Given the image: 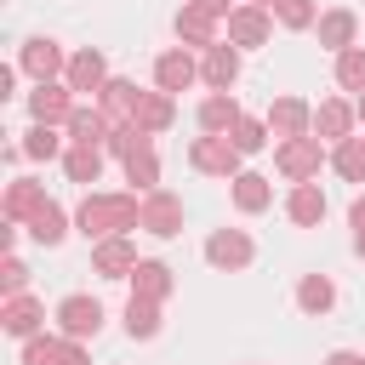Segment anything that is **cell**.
I'll use <instances>...</instances> for the list:
<instances>
[{
  "label": "cell",
  "mask_w": 365,
  "mask_h": 365,
  "mask_svg": "<svg viewBox=\"0 0 365 365\" xmlns=\"http://www.w3.org/2000/svg\"><path fill=\"white\" fill-rule=\"evenodd\" d=\"M245 6H274V0H245Z\"/></svg>",
  "instance_id": "45"
},
{
  "label": "cell",
  "mask_w": 365,
  "mask_h": 365,
  "mask_svg": "<svg viewBox=\"0 0 365 365\" xmlns=\"http://www.w3.org/2000/svg\"><path fill=\"white\" fill-rule=\"evenodd\" d=\"M57 348H63V331L57 336L34 331V336H23V365H57Z\"/></svg>",
  "instance_id": "37"
},
{
  "label": "cell",
  "mask_w": 365,
  "mask_h": 365,
  "mask_svg": "<svg viewBox=\"0 0 365 365\" xmlns=\"http://www.w3.org/2000/svg\"><path fill=\"white\" fill-rule=\"evenodd\" d=\"M57 365H91V354H86L74 336H63V348H57Z\"/></svg>",
  "instance_id": "39"
},
{
  "label": "cell",
  "mask_w": 365,
  "mask_h": 365,
  "mask_svg": "<svg viewBox=\"0 0 365 365\" xmlns=\"http://www.w3.org/2000/svg\"><path fill=\"white\" fill-rule=\"evenodd\" d=\"M63 171H68V182H97L103 177V148H86V143H68V154H63Z\"/></svg>",
  "instance_id": "31"
},
{
  "label": "cell",
  "mask_w": 365,
  "mask_h": 365,
  "mask_svg": "<svg viewBox=\"0 0 365 365\" xmlns=\"http://www.w3.org/2000/svg\"><path fill=\"white\" fill-rule=\"evenodd\" d=\"M137 222H143V194H86L80 200V217H74V228L91 245L108 240V234H125Z\"/></svg>",
  "instance_id": "1"
},
{
  "label": "cell",
  "mask_w": 365,
  "mask_h": 365,
  "mask_svg": "<svg viewBox=\"0 0 365 365\" xmlns=\"http://www.w3.org/2000/svg\"><path fill=\"white\" fill-rule=\"evenodd\" d=\"M108 80H114V74H108V57H103L97 46H86V51H74V57H68V74H63V86H68L74 97H97Z\"/></svg>",
  "instance_id": "6"
},
{
  "label": "cell",
  "mask_w": 365,
  "mask_h": 365,
  "mask_svg": "<svg viewBox=\"0 0 365 365\" xmlns=\"http://www.w3.org/2000/svg\"><path fill=\"white\" fill-rule=\"evenodd\" d=\"M0 285H6V297L29 291V262H23V257H6V262H0Z\"/></svg>",
  "instance_id": "38"
},
{
  "label": "cell",
  "mask_w": 365,
  "mask_h": 365,
  "mask_svg": "<svg viewBox=\"0 0 365 365\" xmlns=\"http://www.w3.org/2000/svg\"><path fill=\"white\" fill-rule=\"evenodd\" d=\"M120 165H125L131 194H154V188H160V160H154V143H148V137H143V143H137V148H131Z\"/></svg>",
  "instance_id": "22"
},
{
  "label": "cell",
  "mask_w": 365,
  "mask_h": 365,
  "mask_svg": "<svg viewBox=\"0 0 365 365\" xmlns=\"http://www.w3.org/2000/svg\"><path fill=\"white\" fill-rule=\"evenodd\" d=\"M354 251H359V257H365V234H354Z\"/></svg>",
  "instance_id": "43"
},
{
  "label": "cell",
  "mask_w": 365,
  "mask_h": 365,
  "mask_svg": "<svg viewBox=\"0 0 365 365\" xmlns=\"http://www.w3.org/2000/svg\"><path fill=\"white\" fill-rule=\"evenodd\" d=\"M336 86L342 91H365V46L336 51Z\"/></svg>",
  "instance_id": "36"
},
{
  "label": "cell",
  "mask_w": 365,
  "mask_h": 365,
  "mask_svg": "<svg viewBox=\"0 0 365 365\" xmlns=\"http://www.w3.org/2000/svg\"><path fill=\"white\" fill-rule=\"evenodd\" d=\"M268 11H274L279 29H314V23H319V6H314V0H274Z\"/></svg>",
  "instance_id": "34"
},
{
  "label": "cell",
  "mask_w": 365,
  "mask_h": 365,
  "mask_svg": "<svg viewBox=\"0 0 365 365\" xmlns=\"http://www.w3.org/2000/svg\"><path fill=\"white\" fill-rule=\"evenodd\" d=\"M177 291V279H171V268L160 262V257H143L137 268H131V297H148V302H165Z\"/></svg>",
  "instance_id": "20"
},
{
  "label": "cell",
  "mask_w": 365,
  "mask_h": 365,
  "mask_svg": "<svg viewBox=\"0 0 365 365\" xmlns=\"http://www.w3.org/2000/svg\"><path fill=\"white\" fill-rule=\"evenodd\" d=\"M354 108H359V120H365V91H359V103H354Z\"/></svg>",
  "instance_id": "44"
},
{
  "label": "cell",
  "mask_w": 365,
  "mask_h": 365,
  "mask_svg": "<svg viewBox=\"0 0 365 365\" xmlns=\"http://www.w3.org/2000/svg\"><path fill=\"white\" fill-rule=\"evenodd\" d=\"M125 336H137V342L160 336V302H148V297H131V302H125Z\"/></svg>",
  "instance_id": "33"
},
{
  "label": "cell",
  "mask_w": 365,
  "mask_h": 365,
  "mask_svg": "<svg viewBox=\"0 0 365 365\" xmlns=\"http://www.w3.org/2000/svg\"><path fill=\"white\" fill-rule=\"evenodd\" d=\"M222 29H228V40H234L240 51H251V46H268V34H274V11H268V6H234Z\"/></svg>",
  "instance_id": "9"
},
{
  "label": "cell",
  "mask_w": 365,
  "mask_h": 365,
  "mask_svg": "<svg viewBox=\"0 0 365 365\" xmlns=\"http://www.w3.org/2000/svg\"><path fill=\"white\" fill-rule=\"evenodd\" d=\"M200 80H205L211 91H228V86L240 80V46H234V40L205 46V57H200Z\"/></svg>",
  "instance_id": "12"
},
{
  "label": "cell",
  "mask_w": 365,
  "mask_h": 365,
  "mask_svg": "<svg viewBox=\"0 0 365 365\" xmlns=\"http://www.w3.org/2000/svg\"><path fill=\"white\" fill-rule=\"evenodd\" d=\"M40 205H46V188L34 177H11L6 182V222H29Z\"/></svg>",
  "instance_id": "25"
},
{
  "label": "cell",
  "mask_w": 365,
  "mask_h": 365,
  "mask_svg": "<svg viewBox=\"0 0 365 365\" xmlns=\"http://www.w3.org/2000/svg\"><path fill=\"white\" fill-rule=\"evenodd\" d=\"M228 143H234L240 154H262V148H268V120H251V114H240V125L228 131Z\"/></svg>",
  "instance_id": "35"
},
{
  "label": "cell",
  "mask_w": 365,
  "mask_h": 365,
  "mask_svg": "<svg viewBox=\"0 0 365 365\" xmlns=\"http://www.w3.org/2000/svg\"><path fill=\"white\" fill-rule=\"evenodd\" d=\"M228 194H234V205H240L245 217H257V211H268V205H274V182H268L262 171H240Z\"/></svg>",
  "instance_id": "24"
},
{
  "label": "cell",
  "mask_w": 365,
  "mask_h": 365,
  "mask_svg": "<svg viewBox=\"0 0 365 365\" xmlns=\"http://www.w3.org/2000/svg\"><path fill=\"white\" fill-rule=\"evenodd\" d=\"M319 365H365V354H354V348H331Z\"/></svg>",
  "instance_id": "40"
},
{
  "label": "cell",
  "mask_w": 365,
  "mask_h": 365,
  "mask_svg": "<svg viewBox=\"0 0 365 365\" xmlns=\"http://www.w3.org/2000/svg\"><path fill=\"white\" fill-rule=\"evenodd\" d=\"M285 217H291L297 228H319V222H325V194H319V182H291Z\"/></svg>",
  "instance_id": "19"
},
{
  "label": "cell",
  "mask_w": 365,
  "mask_h": 365,
  "mask_svg": "<svg viewBox=\"0 0 365 365\" xmlns=\"http://www.w3.org/2000/svg\"><path fill=\"white\" fill-rule=\"evenodd\" d=\"M63 143H68L63 125H46V120H34V125L23 131V154H29V160H57V154H68Z\"/></svg>",
  "instance_id": "29"
},
{
  "label": "cell",
  "mask_w": 365,
  "mask_h": 365,
  "mask_svg": "<svg viewBox=\"0 0 365 365\" xmlns=\"http://www.w3.org/2000/svg\"><path fill=\"white\" fill-rule=\"evenodd\" d=\"M171 120H177V97H171V91H160V86H154V91H143V103H137L131 125H137L143 137H160Z\"/></svg>",
  "instance_id": "16"
},
{
  "label": "cell",
  "mask_w": 365,
  "mask_h": 365,
  "mask_svg": "<svg viewBox=\"0 0 365 365\" xmlns=\"http://www.w3.org/2000/svg\"><path fill=\"white\" fill-rule=\"evenodd\" d=\"M63 131H68V143H86V148H103V143H108V131H114V120H108V114H103L97 103H91V108L80 103V108L68 114V125H63Z\"/></svg>",
  "instance_id": "18"
},
{
  "label": "cell",
  "mask_w": 365,
  "mask_h": 365,
  "mask_svg": "<svg viewBox=\"0 0 365 365\" xmlns=\"http://www.w3.org/2000/svg\"><path fill=\"white\" fill-rule=\"evenodd\" d=\"M268 131L274 137H308L314 131V108L302 97H274L268 103Z\"/></svg>",
  "instance_id": "14"
},
{
  "label": "cell",
  "mask_w": 365,
  "mask_h": 365,
  "mask_svg": "<svg viewBox=\"0 0 365 365\" xmlns=\"http://www.w3.org/2000/svg\"><path fill=\"white\" fill-rule=\"evenodd\" d=\"M177 40H182V46H200V51L217 46V17L182 0V11H177Z\"/></svg>",
  "instance_id": "27"
},
{
  "label": "cell",
  "mask_w": 365,
  "mask_h": 365,
  "mask_svg": "<svg viewBox=\"0 0 365 365\" xmlns=\"http://www.w3.org/2000/svg\"><path fill=\"white\" fill-rule=\"evenodd\" d=\"M188 6H200V11H211V17H217V23H228V11H234V6H228V0H188Z\"/></svg>",
  "instance_id": "41"
},
{
  "label": "cell",
  "mask_w": 365,
  "mask_h": 365,
  "mask_svg": "<svg viewBox=\"0 0 365 365\" xmlns=\"http://www.w3.org/2000/svg\"><path fill=\"white\" fill-rule=\"evenodd\" d=\"M57 331L74 336V342L97 336V331H103V302H97V297H80V291L63 297V302H57Z\"/></svg>",
  "instance_id": "8"
},
{
  "label": "cell",
  "mask_w": 365,
  "mask_h": 365,
  "mask_svg": "<svg viewBox=\"0 0 365 365\" xmlns=\"http://www.w3.org/2000/svg\"><path fill=\"white\" fill-rule=\"evenodd\" d=\"M348 222H354V234H365V194L348 205Z\"/></svg>",
  "instance_id": "42"
},
{
  "label": "cell",
  "mask_w": 365,
  "mask_h": 365,
  "mask_svg": "<svg viewBox=\"0 0 365 365\" xmlns=\"http://www.w3.org/2000/svg\"><path fill=\"white\" fill-rule=\"evenodd\" d=\"M240 148L228 143V137H211V131H200L194 143H188V165L200 171V177H222V182H234L240 177Z\"/></svg>",
  "instance_id": "3"
},
{
  "label": "cell",
  "mask_w": 365,
  "mask_h": 365,
  "mask_svg": "<svg viewBox=\"0 0 365 365\" xmlns=\"http://www.w3.org/2000/svg\"><path fill=\"white\" fill-rule=\"evenodd\" d=\"M17 68L40 86V80H57V74H68V57H63V46L57 40H46V34H34V40H23V51H17Z\"/></svg>",
  "instance_id": "5"
},
{
  "label": "cell",
  "mask_w": 365,
  "mask_h": 365,
  "mask_svg": "<svg viewBox=\"0 0 365 365\" xmlns=\"http://www.w3.org/2000/svg\"><path fill=\"white\" fill-rule=\"evenodd\" d=\"M40 319H46V308H40L29 291L6 297V308H0V325H6L11 336H34V331H40Z\"/></svg>",
  "instance_id": "26"
},
{
  "label": "cell",
  "mask_w": 365,
  "mask_h": 365,
  "mask_svg": "<svg viewBox=\"0 0 365 365\" xmlns=\"http://www.w3.org/2000/svg\"><path fill=\"white\" fill-rule=\"evenodd\" d=\"M314 29H319V46H325V51H348V46L359 40V17H354L348 6L319 11V23H314Z\"/></svg>",
  "instance_id": "17"
},
{
  "label": "cell",
  "mask_w": 365,
  "mask_h": 365,
  "mask_svg": "<svg viewBox=\"0 0 365 365\" xmlns=\"http://www.w3.org/2000/svg\"><path fill=\"white\" fill-rule=\"evenodd\" d=\"M354 120H359V108H354V103L325 97V103L314 108V137H319V143H342V137H354Z\"/></svg>",
  "instance_id": "15"
},
{
  "label": "cell",
  "mask_w": 365,
  "mask_h": 365,
  "mask_svg": "<svg viewBox=\"0 0 365 365\" xmlns=\"http://www.w3.org/2000/svg\"><path fill=\"white\" fill-rule=\"evenodd\" d=\"M325 160H331V154H325V143H319L314 131H308V137H279V148H274V165H279V177H291V182H314Z\"/></svg>",
  "instance_id": "2"
},
{
  "label": "cell",
  "mask_w": 365,
  "mask_h": 365,
  "mask_svg": "<svg viewBox=\"0 0 365 365\" xmlns=\"http://www.w3.org/2000/svg\"><path fill=\"white\" fill-rule=\"evenodd\" d=\"M137 262H143V257H137V245H131L125 234H108V240L91 245V274H103V279H131Z\"/></svg>",
  "instance_id": "10"
},
{
  "label": "cell",
  "mask_w": 365,
  "mask_h": 365,
  "mask_svg": "<svg viewBox=\"0 0 365 365\" xmlns=\"http://www.w3.org/2000/svg\"><path fill=\"white\" fill-rule=\"evenodd\" d=\"M80 103H74V91L68 86H57V80H40L34 91H29V114L34 120H46V125H68V114H74Z\"/></svg>",
  "instance_id": "11"
},
{
  "label": "cell",
  "mask_w": 365,
  "mask_h": 365,
  "mask_svg": "<svg viewBox=\"0 0 365 365\" xmlns=\"http://www.w3.org/2000/svg\"><path fill=\"white\" fill-rule=\"evenodd\" d=\"M194 80H200V63H194L182 46H171V51H160V57H154V86H160V91H171V97H177V91H188Z\"/></svg>",
  "instance_id": "13"
},
{
  "label": "cell",
  "mask_w": 365,
  "mask_h": 365,
  "mask_svg": "<svg viewBox=\"0 0 365 365\" xmlns=\"http://www.w3.org/2000/svg\"><path fill=\"white\" fill-rule=\"evenodd\" d=\"M63 234H68V217H63V205H57V200H46V205L29 217V240H34V245H57Z\"/></svg>",
  "instance_id": "32"
},
{
  "label": "cell",
  "mask_w": 365,
  "mask_h": 365,
  "mask_svg": "<svg viewBox=\"0 0 365 365\" xmlns=\"http://www.w3.org/2000/svg\"><path fill=\"white\" fill-rule=\"evenodd\" d=\"M331 302H336V285H331V274H302L297 279V308L302 314H331Z\"/></svg>",
  "instance_id": "28"
},
{
  "label": "cell",
  "mask_w": 365,
  "mask_h": 365,
  "mask_svg": "<svg viewBox=\"0 0 365 365\" xmlns=\"http://www.w3.org/2000/svg\"><path fill=\"white\" fill-rule=\"evenodd\" d=\"M234 125H240V103H234V91H211V97L200 103V131L228 137Z\"/></svg>",
  "instance_id": "23"
},
{
  "label": "cell",
  "mask_w": 365,
  "mask_h": 365,
  "mask_svg": "<svg viewBox=\"0 0 365 365\" xmlns=\"http://www.w3.org/2000/svg\"><path fill=\"white\" fill-rule=\"evenodd\" d=\"M137 103H143V91H137V80H108L103 91H97V108L114 120V125H131V114H137Z\"/></svg>",
  "instance_id": "21"
},
{
  "label": "cell",
  "mask_w": 365,
  "mask_h": 365,
  "mask_svg": "<svg viewBox=\"0 0 365 365\" xmlns=\"http://www.w3.org/2000/svg\"><path fill=\"white\" fill-rule=\"evenodd\" d=\"M137 228L154 234V240H177V234H182V200L165 194V188L143 194V222H137Z\"/></svg>",
  "instance_id": "7"
},
{
  "label": "cell",
  "mask_w": 365,
  "mask_h": 365,
  "mask_svg": "<svg viewBox=\"0 0 365 365\" xmlns=\"http://www.w3.org/2000/svg\"><path fill=\"white\" fill-rule=\"evenodd\" d=\"M331 171H336L342 182H365V137L331 143Z\"/></svg>",
  "instance_id": "30"
},
{
  "label": "cell",
  "mask_w": 365,
  "mask_h": 365,
  "mask_svg": "<svg viewBox=\"0 0 365 365\" xmlns=\"http://www.w3.org/2000/svg\"><path fill=\"white\" fill-rule=\"evenodd\" d=\"M251 257H257V245H251V234H245V228H217V234L205 240V262H211V268H222V274L251 268Z\"/></svg>",
  "instance_id": "4"
}]
</instances>
